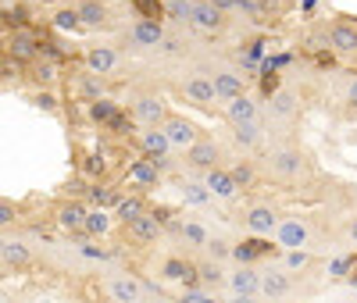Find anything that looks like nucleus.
<instances>
[{
    "label": "nucleus",
    "mask_w": 357,
    "mask_h": 303,
    "mask_svg": "<svg viewBox=\"0 0 357 303\" xmlns=\"http://www.w3.org/2000/svg\"><path fill=\"white\" fill-rule=\"evenodd\" d=\"M264 168H268V175L279 178V182H301V178H307V157L301 154V146H289V143L268 150Z\"/></svg>",
    "instance_id": "f257e3e1"
},
{
    "label": "nucleus",
    "mask_w": 357,
    "mask_h": 303,
    "mask_svg": "<svg viewBox=\"0 0 357 303\" xmlns=\"http://www.w3.org/2000/svg\"><path fill=\"white\" fill-rule=\"evenodd\" d=\"M146 282L136 279L132 271H107V279H104V296L111 303H143L146 300Z\"/></svg>",
    "instance_id": "f03ea898"
},
{
    "label": "nucleus",
    "mask_w": 357,
    "mask_h": 303,
    "mask_svg": "<svg viewBox=\"0 0 357 303\" xmlns=\"http://www.w3.org/2000/svg\"><path fill=\"white\" fill-rule=\"evenodd\" d=\"M272 239H275L279 250H314V228H311V222L296 218V215L282 218Z\"/></svg>",
    "instance_id": "7ed1b4c3"
},
{
    "label": "nucleus",
    "mask_w": 357,
    "mask_h": 303,
    "mask_svg": "<svg viewBox=\"0 0 357 303\" xmlns=\"http://www.w3.org/2000/svg\"><path fill=\"white\" fill-rule=\"evenodd\" d=\"M165 36H168V29L161 18H136L122 33L126 47H132V50H161Z\"/></svg>",
    "instance_id": "20e7f679"
},
{
    "label": "nucleus",
    "mask_w": 357,
    "mask_h": 303,
    "mask_svg": "<svg viewBox=\"0 0 357 303\" xmlns=\"http://www.w3.org/2000/svg\"><path fill=\"white\" fill-rule=\"evenodd\" d=\"M279 222H282V215L275 210V203H268V200H254L243 210V228L254 239H272L275 228H279Z\"/></svg>",
    "instance_id": "39448f33"
},
{
    "label": "nucleus",
    "mask_w": 357,
    "mask_h": 303,
    "mask_svg": "<svg viewBox=\"0 0 357 303\" xmlns=\"http://www.w3.org/2000/svg\"><path fill=\"white\" fill-rule=\"evenodd\" d=\"M229 296L236 303H254V296H261V267L254 264H236L229 271V282H225Z\"/></svg>",
    "instance_id": "423d86ee"
},
{
    "label": "nucleus",
    "mask_w": 357,
    "mask_h": 303,
    "mask_svg": "<svg viewBox=\"0 0 357 303\" xmlns=\"http://www.w3.org/2000/svg\"><path fill=\"white\" fill-rule=\"evenodd\" d=\"M129 111H132V121L139 129H158V125H165V118L172 114L161 93H139V97H132Z\"/></svg>",
    "instance_id": "0eeeda50"
},
{
    "label": "nucleus",
    "mask_w": 357,
    "mask_h": 303,
    "mask_svg": "<svg viewBox=\"0 0 357 303\" xmlns=\"http://www.w3.org/2000/svg\"><path fill=\"white\" fill-rule=\"evenodd\" d=\"M136 146L143 150V157H151L158 168H168V161L175 157V146L168 139V132L158 125V129H139L136 132Z\"/></svg>",
    "instance_id": "6e6552de"
},
{
    "label": "nucleus",
    "mask_w": 357,
    "mask_h": 303,
    "mask_svg": "<svg viewBox=\"0 0 357 303\" xmlns=\"http://www.w3.org/2000/svg\"><path fill=\"white\" fill-rule=\"evenodd\" d=\"M178 89H183V97H186L190 104H197V107H211V104L218 100L215 82H211V75H207L204 68L186 72L183 79H178Z\"/></svg>",
    "instance_id": "1a4fd4ad"
},
{
    "label": "nucleus",
    "mask_w": 357,
    "mask_h": 303,
    "mask_svg": "<svg viewBox=\"0 0 357 303\" xmlns=\"http://www.w3.org/2000/svg\"><path fill=\"white\" fill-rule=\"evenodd\" d=\"M207 75H211L215 82V93L222 104L236 100V97H243L247 93V75L240 68H229V65H215V68H207Z\"/></svg>",
    "instance_id": "9d476101"
},
{
    "label": "nucleus",
    "mask_w": 357,
    "mask_h": 303,
    "mask_svg": "<svg viewBox=\"0 0 357 303\" xmlns=\"http://www.w3.org/2000/svg\"><path fill=\"white\" fill-rule=\"evenodd\" d=\"M161 129L168 132V139H172V146H175V154H190V150L200 143V129L193 125L186 114H168Z\"/></svg>",
    "instance_id": "9b49d317"
},
{
    "label": "nucleus",
    "mask_w": 357,
    "mask_h": 303,
    "mask_svg": "<svg viewBox=\"0 0 357 303\" xmlns=\"http://www.w3.org/2000/svg\"><path fill=\"white\" fill-rule=\"evenodd\" d=\"M82 65H86V72H93V75H114L118 68H122V50L118 47H107V43H100V47H86L82 50Z\"/></svg>",
    "instance_id": "f8f14e48"
},
{
    "label": "nucleus",
    "mask_w": 357,
    "mask_h": 303,
    "mask_svg": "<svg viewBox=\"0 0 357 303\" xmlns=\"http://www.w3.org/2000/svg\"><path fill=\"white\" fill-rule=\"evenodd\" d=\"M293 293V275L286 267H279V264H268V267H261V296L264 300H286Z\"/></svg>",
    "instance_id": "ddd939ff"
},
{
    "label": "nucleus",
    "mask_w": 357,
    "mask_h": 303,
    "mask_svg": "<svg viewBox=\"0 0 357 303\" xmlns=\"http://www.w3.org/2000/svg\"><path fill=\"white\" fill-rule=\"evenodd\" d=\"M186 157V164L193 168V171H200V175H207V171H215V168H222V146L215 143V139H207V136H200V143L190 150V154H183Z\"/></svg>",
    "instance_id": "4468645a"
},
{
    "label": "nucleus",
    "mask_w": 357,
    "mask_h": 303,
    "mask_svg": "<svg viewBox=\"0 0 357 303\" xmlns=\"http://www.w3.org/2000/svg\"><path fill=\"white\" fill-rule=\"evenodd\" d=\"M296 111H301V93L289 86H279L272 89V97H268V121H289L296 118Z\"/></svg>",
    "instance_id": "2eb2a0df"
},
{
    "label": "nucleus",
    "mask_w": 357,
    "mask_h": 303,
    "mask_svg": "<svg viewBox=\"0 0 357 303\" xmlns=\"http://www.w3.org/2000/svg\"><path fill=\"white\" fill-rule=\"evenodd\" d=\"M329 50L336 57H357V22H350V18L333 22V29H329Z\"/></svg>",
    "instance_id": "dca6fc26"
},
{
    "label": "nucleus",
    "mask_w": 357,
    "mask_h": 303,
    "mask_svg": "<svg viewBox=\"0 0 357 303\" xmlns=\"http://www.w3.org/2000/svg\"><path fill=\"white\" fill-rule=\"evenodd\" d=\"M204 186L211 189V196H215L218 203H236V200H240V182L232 178V171H229V168H215V171H207V175H204Z\"/></svg>",
    "instance_id": "f3484780"
},
{
    "label": "nucleus",
    "mask_w": 357,
    "mask_h": 303,
    "mask_svg": "<svg viewBox=\"0 0 357 303\" xmlns=\"http://www.w3.org/2000/svg\"><path fill=\"white\" fill-rule=\"evenodd\" d=\"M190 29L204 36H215L225 29V11H218L215 4H207V0H193V18H190Z\"/></svg>",
    "instance_id": "a211bd4d"
},
{
    "label": "nucleus",
    "mask_w": 357,
    "mask_h": 303,
    "mask_svg": "<svg viewBox=\"0 0 357 303\" xmlns=\"http://www.w3.org/2000/svg\"><path fill=\"white\" fill-rule=\"evenodd\" d=\"M126 228H129V235L139 242V247H154V242L165 235V225H161V218L154 215V210L139 215V218H136V222H129Z\"/></svg>",
    "instance_id": "6ab92c4d"
},
{
    "label": "nucleus",
    "mask_w": 357,
    "mask_h": 303,
    "mask_svg": "<svg viewBox=\"0 0 357 303\" xmlns=\"http://www.w3.org/2000/svg\"><path fill=\"white\" fill-rule=\"evenodd\" d=\"M222 114H225V121L229 125H247V121H261V104L254 100V97H236V100H229V104H222Z\"/></svg>",
    "instance_id": "aec40b11"
},
{
    "label": "nucleus",
    "mask_w": 357,
    "mask_h": 303,
    "mask_svg": "<svg viewBox=\"0 0 357 303\" xmlns=\"http://www.w3.org/2000/svg\"><path fill=\"white\" fill-rule=\"evenodd\" d=\"M126 182L132 189H154L158 182H161V168L151 161V157H143V161H132L126 168Z\"/></svg>",
    "instance_id": "412c9836"
},
{
    "label": "nucleus",
    "mask_w": 357,
    "mask_h": 303,
    "mask_svg": "<svg viewBox=\"0 0 357 303\" xmlns=\"http://www.w3.org/2000/svg\"><path fill=\"white\" fill-rule=\"evenodd\" d=\"M86 215H89V207L79 203V200H65L61 207L54 210V222L61 232H82L86 228Z\"/></svg>",
    "instance_id": "4be33fe9"
},
{
    "label": "nucleus",
    "mask_w": 357,
    "mask_h": 303,
    "mask_svg": "<svg viewBox=\"0 0 357 303\" xmlns=\"http://www.w3.org/2000/svg\"><path fill=\"white\" fill-rule=\"evenodd\" d=\"M29 257H33L29 242L22 235L4 232V239H0V261H4V267H22V264H29Z\"/></svg>",
    "instance_id": "5701e85b"
},
{
    "label": "nucleus",
    "mask_w": 357,
    "mask_h": 303,
    "mask_svg": "<svg viewBox=\"0 0 357 303\" xmlns=\"http://www.w3.org/2000/svg\"><path fill=\"white\" fill-rule=\"evenodd\" d=\"M158 275L165 282H193L197 279V264H190L183 257H165L161 267H158Z\"/></svg>",
    "instance_id": "b1692460"
},
{
    "label": "nucleus",
    "mask_w": 357,
    "mask_h": 303,
    "mask_svg": "<svg viewBox=\"0 0 357 303\" xmlns=\"http://www.w3.org/2000/svg\"><path fill=\"white\" fill-rule=\"evenodd\" d=\"M197 282H200L204 289H222V286L229 282V271H225V264L204 257V261H197Z\"/></svg>",
    "instance_id": "393cba45"
},
{
    "label": "nucleus",
    "mask_w": 357,
    "mask_h": 303,
    "mask_svg": "<svg viewBox=\"0 0 357 303\" xmlns=\"http://www.w3.org/2000/svg\"><path fill=\"white\" fill-rule=\"evenodd\" d=\"M232 139L243 150H261L264 146V121H247V125H232Z\"/></svg>",
    "instance_id": "a878e982"
},
{
    "label": "nucleus",
    "mask_w": 357,
    "mask_h": 303,
    "mask_svg": "<svg viewBox=\"0 0 357 303\" xmlns=\"http://www.w3.org/2000/svg\"><path fill=\"white\" fill-rule=\"evenodd\" d=\"M178 235H183L186 247H193V250H207V242H211V228L200 225L197 218H183V222H178Z\"/></svg>",
    "instance_id": "bb28decb"
},
{
    "label": "nucleus",
    "mask_w": 357,
    "mask_h": 303,
    "mask_svg": "<svg viewBox=\"0 0 357 303\" xmlns=\"http://www.w3.org/2000/svg\"><path fill=\"white\" fill-rule=\"evenodd\" d=\"M75 11H79L82 25H93V29L107 25V18H111V11H107V4H104V0H79V4H75Z\"/></svg>",
    "instance_id": "cd10ccee"
},
{
    "label": "nucleus",
    "mask_w": 357,
    "mask_h": 303,
    "mask_svg": "<svg viewBox=\"0 0 357 303\" xmlns=\"http://www.w3.org/2000/svg\"><path fill=\"white\" fill-rule=\"evenodd\" d=\"M8 50H11L18 61H29V57L40 54V43H36V36L29 33V29H18V33L8 40Z\"/></svg>",
    "instance_id": "c85d7f7f"
},
{
    "label": "nucleus",
    "mask_w": 357,
    "mask_h": 303,
    "mask_svg": "<svg viewBox=\"0 0 357 303\" xmlns=\"http://www.w3.org/2000/svg\"><path fill=\"white\" fill-rule=\"evenodd\" d=\"M111 232V210H100V207H89V215H86V228L82 235L89 239H104Z\"/></svg>",
    "instance_id": "c756f323"
},
{
    "label": "nucleus",
    "mask_w": 357,
    "mask_h": 303,
    "mask_svg": "<svg viewBox=\"0 0 357 303\" xmlns=\"http://www.w3.org/2000/svg\"><path fill=\"white\" fill-rule=\"evenodd\" d=\"M183 200H186V207H211V203H218L211 196V189L204 186V178H190L186 182V186H183Z\"/></svg>",
    "instance_id": "7c9ffc66"
},
{
    "label": "nucleus",
    "mask_w": 357,
    "mask_h": 303,
    "mask_svg": "<svg viewBox=\"0 0 357 303\" xmlns=\"http://www.w3.org/2000/svg\"><path fill=\"white\" fill-rule=\"evenodd\" d=\"M279 267H286L289 275H301V271L311 267V250H279Z\"/></svg>",
    "instance_id": "2f4dec72"
},
{
    "label": "nucleus",
    "mask_w": 357,
    "mask_h": 303,
    "mask_svg": "<svg viewBox=\"0 0 357 303\" xmlns=\"http://www.w3.org/2000/svg\"><path fill=\"white\" fill-rule=\"evenodd\" d=\"M75 89H79V97L82 100H104V79L100 75H93V72H86V75H79L75 79Z\"/></svg>",
    "instance_id": "473e14b6"
},
{
    "label": "nucleus",
    "mask_w": 357,
    "mask_h": 303,
    "mask_svg": "<svg viewBox=\"0 0 357 303\" xmlns=\"http://www.w3.org/2000/svg\"><path fill=\"white\" fill-rule=\"evenodd\" d=\"M161 11H165V18L175 22V25H190V18H193V0H161Z\"/></svg>",
    "instance_id": "72a5a7b5"
},
{
    "label": "nucleus",
    "mask_w": 357,
    "mask_h": 303,
    "mask_svg": "<svg viewBox=\"0 0 357 303\" xmlns=\"http://www.w3.org/2000/svg\"><path fill=\"white\" fill-rule=\"evenodd\" d=\"M89 118H93V121H104V125H111V121H118V104L114 100H93V104H89Z\"/></svg>",
    "instance_id": "f704fd0d"
},
{
    "label": "nucleus",
    "mask_w": 357,
    "mask_h": 303,
    "mask_svg": "<svg viewBox=\"0 0 357 303\" xmlns=\"http://www.w3.org/2000/svg\"><path fill=\"white\" fill-rule=\"evenodd\" d=\"M229 171H232L236 182H240V189H250L254 182H257V164H254V161H236Z\"/></svg>",
    "instance_id": "c9c22d12"
},
{
    "label": "nucleus",
    "mask_w": 357,
    "mask_h": 303,
    "mask_svg": "<svg viewBox=\"0 0 357 303\" xmlns=\"http://www.w3.org/2000/svg\"><path fill=\"white\" fill-rule=\"evenodd\" d=\"M114 215H118V218H122V222L129 225V222H136L139 215H146V203H143L139 196H129V200H122V203L114 207Z\"/></svg>",
    "instance_id": "e433bc0d"
},
{
    "label": "nucleus",
    "mask_w": 357,
    "mask_h": 303,
    "mask_svg": "<svg viewBox=\"0 0 357 303\" xmlns=\"http://www.w3.org/2000/svg\"><path fill=\"white\" fill-rule=\"evenodd\" d=\"M232 242L229 239H222V235H211V242H207V257H211V261H218V264H225V261H232Z\"/></svg>",
    "instance_id": "4c0bfd02"
},
{
    "label": "nucleus",
    "mask_w": 357,
    "mask_h": 303,
    "mask_svg": "<svg viewBox=\"0 0 357 303\" xmlns=\"http://www.w3.org/2000/svg\"><path fill=\"white\" fill-rule=\"evenodd\" d=\"M82 25V18H79V11L75 8H61L54 15V29H61V33H68V29H79Z\"/></svg>",
    "instance_id": "58836bf2"
},
{
    "label": "nucleus",
    "mask_w": 357,
    "mask_h": 303,
    "mask_svg": "<svg viewBox=\"0 0 357 303\" xmlns=\"http://www.w3.org/2000/svg\"><path fill=\"white\" fill-rule=\"evenodd\" d=\"M183 303H222V300L215 296V289H204V286H190V289L183 293Z\"/></svg>",
    "instance_id": "ea45409f"
},
{
    "label": "nucleus",
    "mask_w": 357,
    "mask_h": 303,
    "mask_svg": "<svg viewBox=\"0 0 357 303\" xmlns=\"http://www.w3.org/2000/svg\"><path fill=\"white\" fill-rule=\"evenodd\" d=\"M93 203H97L100 210H107V207H118V203H122V196H118L114 189H107V186H97V189H93Z\"/></svg>",
    "instance_id": "a19ab883"
},
{
    "label": "nucleus",
    "mask_w": 357,
    "mask_h": 303,
    "mask_svg": "<svg viewBox=\"0 0 357 303\" xmlns=\"http://www.w3.org/2000/svg\"><path fill=\"white\" fill-rule=\"evenodd\" d=\"M254 257H257V242H240V247L232 250L236 264H254Z\"/></svg>",
    "instance_id": "79ce46f5"
},
{
    "label": "nucleus",
    "mask_w": 357,
    "mask_h": 303,
    "mask_svg": "<svg viewBox=\"0 0 357 303\" xmlns=\"http://www.w3.org/2000/svg\"><path fill=\"white\" fill-rule=\"evenodd\" d=\"M36 79L47 82V86L57 79V65H54V61H40V65H36Z\"/></svg>",
    "instance_id": "37998d69"
},
{
    "label": "nucleus",
    "mask_w": 357,
    "mask_h": 303,
    "mask_svg": "<svg viewBox=\"0 0 357 303\" xmlns=\"http://www.w3.org/2000/svg\"><path fill=\"white\" fill-rule=\"evenodd\" d=\"M343 104L357 107V75H350V79H347V86H343Z\"/></svg>",
    "instance_id": "c03bdc74"
},
{
    "label": "nucleus",
    "mask_w": 357,
    "mask_h": 303,
    "mask_svg": "<svg viewBox=\"0 0 357 303\" xmlns=\"http://www.w3.org/2000/svg\"><path fill=\"white\" fill-rule=\"evenodd\" d=\"M207 4H215L218 11H243V4H247V0H207Z\"/></svg>",
    "instance_id": "a18cd8bd"
},
{
    "label": "nucleus",
    "mask_w": 357,
    "mask_h": 303,
    "mask_svg": "<svg viewBox=\"0 0 357 303\" xmlns=\"http://www.w3.org/2000/svg\"><path fill=\"white\" fill-rule=\"evenodd\" d=\"M178 50H183V40H178L175 33H168L165 43H161V54H178Z\"/></svg>",
    "instance_id": "49530a36"
},
{
    "label": "nucleus",
    "mask_w": 357,
    "mask_h": 303,
    "mask_svg": "<svg viewBox=\"0 0 357 303\" xmlns=\"http://www.w3.org/2000/svg\"><path fill=\"white\" fill-rule=\"evenodd\" d=\"M343 239L350 242V247H357V215L347 218V225H343Z\"/></svg>",
    "instance_id": "de8ad7c7"
},
{
    "label": "nucleus",
    "mask_w": 357,
    "mask_h": 303,
    "mask_svg": "<svg viewBox=\"0 0 357 303\" xmlns=\"http://www.w3.org/2000/svg\"><path fill=\"white\" fill-rule=\"evenodd\" d=\"M36 104H40L43 111H57V100H54L50 93H40V97H36Z\"/></svg>",
    "instance_id": "09e8293b"
},
{
    "label": "nucleus",
    "mask_w": 357,
    "mask_h": 303,
    "mask_svg": "<svg viewBox=\"0 0 357 303\" xmlns=\"http://www.w3.org/2000/svg\"><path fill=\"white\" fill-rule=\"evenodd\" d=\"M347 267H350V261L343 257V261H333V267H329V271H333V275L340 279V275H343V271H347Z\"/></svg>",
    "instance_id": "8fccbe9b"
},
{
    "label": "nucleus",
    "mask_w": 357,
    "mask_h": 303,
    "mask_svg": "<svg viewBox=\"0 0 357 303\" xmlns=\"http://www.w3.org/2000/svg\"><path fill=\"white\" fill-rule=\"evenodd\" d=\"M0 222H4V225H11V203H8V200L0 203Z\"/></svg>",
    "instance_id": "3c124183"
},
{
    "label": "nucleus",
    "mask_w": 357,
    "mask_h": 303,
    "mask_svg": "<svg viewBox=\"0 0 357 303\" xmlns=\"http://www.w3.org/2000/svg\"><path fill=\"white\" fill-rule=\"evenodd\" d=\"M143 303H168V300H165V296H158V293H146V300H143Z\"/></svg>",
    "instance_id": "603ef678"
},
{
    "label": "nucleus",
    "mask_w": 357,
    "mask_h": 303,
    "mask_svg": "<svg viewBox=\"0 0 357 303\" xmlns=\"http://www.w3.org/2000/svg\"><path fill=\"white\" fill-rule=\"evenodd\" d=\"M354 303H357V282H354Z\"/></svg>",
    "instance_id": "864d4df0"
}]
</instances>
